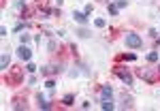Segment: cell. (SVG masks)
Listing matches in <instances>:
<instances>
[{
  "instance_id": "5b68a950",
  "label": "cell",
  "mask_w": 160,
  "mask_h": 111,
  "mask_svg": "<svg viewBox=\"0 0 160 111\" xmlns=\"http://www.w3.org/2000/svg\"><path fill=\"white\" fill-rule=\"evenodd\" d=\"M41 73H43V75H47V77H53V75L62 73V64H47V66H43V68H41Z\"/></svg>"
},
{
  "instance_id": "9c48e42d",
  "label": "cell",
  "mask_w": 160,
  "mask_h": 111,
  "mask_svg": "<svg viewBox=\"0 0 160 111\" xmlns=\"http://www.w3.org/2000/svg\"><path fill=\"white\" fill-rule=\"evenodd\" d=\"M100 96H103V98H111V96H113V88H111V86H103V88H100Z\"/></svg>"
},
{
  "instance_id": "603a6c76",
  "label": "cell",
  "mask_w": 160,
  "mask_h": 111,
  "mask_svg": "<svg viewBox=\"0 0 160 111\" xmlns=\"http://www.w3.org/2000/svg\"><path fill=\"white\" fill-rule=\"evenodd\" d=\"M19 41H21V45H26V43L30 41V36H28V34H19Z\"/></svg>"
},
{
  "instance_id": "44dd1931",
  "label": "cell",
  "mask_w": 160,
  "mask_h": 111,
  "mask_svg": "<svg viewBox=\"0 0 160 111\" xmlns=\"http://www.w3.org/2000/svg\"><path fill=\"white\" fill-rule=\"evenodd\" d=\"M45 88L53 90V88H56V81H53V79H47V81H45Z\"/></svg>"
},
{
  "instance_id": "7c38bea8",
  "label": "cell",
  "mask_w": 160,
  "mask_h": 111,
  "mask_svg": "<svg viewBox=\"0 0 160 111\" xmlns=\"http://www.w3.org/2000/svg\"><path fill=\"white\" fill-rule=\"evenodd\" d=\"M120 101L124 103V107H128V109L132 107V98H130L128 94H122V96H120Z\"/></svg>"
},
{
  "instance_id": "8992f818",
  "label": "cell",
  "mask_w": 160,
  "mask_h": 111,
  "mask_svg": "<svg viewBox=\"0 0 160 111\" xmlns=\"http://www.w3.org/2000/svg\"><path fill=\"white\" fill-rule=\"evenodd\" d=\"M11 109L19 111V109H28V103H26V96H15L13 103H11Z\"/></svg>"
},
{
  "instance_id": "52a82bcc",
  "label": "cell",
  "mask_w": 160,
  "mask_h": 111,
  "mask_svg": "<svg viewBox=\"0 0 160 111\" xmlns=\"http://www.w3.org/2000/svg\"><path fill=\"white\" fill-rule=\"evenodd\" d=\"M17 56L21 58V60H26V62H30V58H32V52L26 47V45H21L19 49H17Z\"/></svg>"
},
{
  "instance_id": "6da1fadb",
  "label": "cell",
  "mask_w": 160,
  "mask_h": 111,
  "mask_svg": "<svg viewBox=\"0 0 160 111\" xmlns=\"http://www.w3.org/2000/svg\"><path fill=\"white\" fill-rule=\"evenodd\" d=\"M4 81H6V86H21V81H24V68L13 66V68L4 75Z\"/></svg>"
},
{
  "instance_id": "ffe728a7",
  "label": "cell",
  "mask_w": 160,
  "mask_h": 111,
  "mask_svg": "<svg viewBox=\"0 0 160 111\" xmlns=\"http://www.w3.org/2000/svg\"><path fill=\"white\" fill-rule=\"evenodd\" d=\"M118 11H120V9H118L115 4H109V15H118Z\"/></svg>"
},
{
  "instance_id": "2e32d148",
  "label": "cell",
  "mask_w": 160,
  "mask_h": 111,
  "mask_svg": "<svg viewBox=\"0 0 160 111\" xmlns=\"http://www.w3.org/2000/svg\"><path fill=\"white\" fill-rule=\"evenodd\" d=\"M118 60H128V62H132V60H137V56L135 54H122V56H118Z\"/></svg>"
},
{
  "instance_id": "d6986e66",
  "label": "cell",
  "mask_w": 160,
  "mask_h": 111,
  "mask_svg": "<svg viewBox=\"0 0 160 111\" xmlns=\"http://www.w3.org/2000/svg\"><path fill=\"white\" fill-rule=\"evenodd\" d=\"M147 60H150V62H158V54H156V52H150V54H147Z\"/></svg>"
},
{
  "instance_id": "ac0fdd59",
  "label": "cell",
  "mask_w": 160,
  "mask_h": 111,
  "mask_svg": "<svg viewBox=\"0 0 160 111\" xmlns=\"http://www.w3.org/2000/svg\"><path fill=\"white\" fill-rule=\"evenodd\" d=\"M77 34H79L81 39H88V36H90V32H88L85 28H79V30H77Z\"/></svg>"
},
{
  "instance_id": "7402d4cb",
  "label": "cell",
  "mask_w": 160,
  "mask_h": 111,
  "mask_svg": "<svg viewBox=\"0 0 160 111\" xmlns=\"http://www.w3.org/2000/svg\"><path fill=\"white\" fill-rule=\"evenodd\" d=\"M94 24H96V28H105V26H107V21H105V19H96Z\"/></svg>"
},
{
  "instance_id": "3957f363",
  "label": "cell",
  "mask_w": 160,
  "mask_h": 111,
  "mask_svg": "<svg viewBox=\"0 0 160 111\" xmlns=\"http://www.w3.org/2000/svg\"><path fill=\"white\" fill-rule=\"evenodd\" d=\"M113 73L120 77L126 86H132V75H130V71H128V68H124V66H120V64H115V66H113Z\"/></svg>"
},
{
  "instance_id": "4316f807",
  "label": "cell",
  "mask_w": 160,
  "mask_h": 111,
  "mask_svg": "<svg viewBox=\"0 0 160 111\" xmlns=\"http://www.w3.org/2000/svg\"><path fill=\"white\" fill-rule=\"evenodd\" d=\"M28 83H30V86H34V83H37V79H34V75H30V77H28Z\"/></svg>"
},
{
  "instance_id": "f1b7e54d",
  "label": "cell",
  "mask_w": 160,
  "mask_h": 111,
  "mask_svg": "<svg viewBox=\"0 0 160 111\" xmlns=\"http://www.w3.org/2000/svg\"><path fill=\"white\" fill-rule=\"evenodd\" d=\"M156 68H158V73H160V64H158V66H156Z\"/></svg>"
},
{
  "instance_id": "7a4b0ae2",
  "label": "cell",
  "mask_w": 160,
  "mask_h": 111,
  "mask_svg": "<svg viewBox=\"0 0 160 111\" xmlns=\"http://www.w3.org/2000/svg\"><path fill=\"white\" fill-rule=\"evenodd\" d=\"M137 75L143 79V81H147V83H156L160 77L158 68H150V66H145V68H137Z\"/></svg>"
},
{
  "instance_id": "9a60e30c",
  "label": "cell",
  "mask_w": 160,
  "mask_h": 111,
  "mask_svg": "<svg viewBox=\"0 0 160 111\" xmlns=\"http://www.w3.org/2000/svg\"><path fill=\"white\" fill-rule=\"evenodd\" d=\"M47 49H49V54H56L58 45H56V41H53V39H49V43H47Z\"/></svg>"
},
{
  "instance_id": "30bf717a",
  "label": "cell",
  "mask_w": 160,
  "mask_h": 111,
  "mask_svg": "<svg viewBox=\"0 0 160 111\" xmlns=\"http://www.w3.org/2000/svg\"><path fill=\"white\" fill-rule=\"evenodd\" d=\"M37 101H39V109H51V103H47L43 94H39V96H37Z\"/></svg>"
},
{
  "instance_id": "f546056e",
  "label": "cell",
  "mask_w": 160,
  "mask_h": 111,
  "mask_svg": "<svg viewBox=\"0 0 160 111\" xmlns=\"http://www.w3.org/2000/svg\"><path fill=\"white\" fill-rule=\"evenodd\" d=\"M158 41H160V39H158Z\"/></svg>"
},
{
  "instance_id": "cb8c5ba5",
  "label": "cell",
  "mask_w": 160,
  "mask_h": 111,
  "mask_svg": "<svg viewBox=\"0 0 160 111\" xmlns=\"http://www.w3.org/2000/svg\"><path fill=\"white\" fill-rule=\"evenodd\" d=\"M115 6H118V9H124V6H126V0H118Z\"/></svg>"
},
{
  "instance_id": "8fae6325",
  "label": "cell",
  "mask_w": 160,
  "mask_h": 111,
  "mask_svg": "<svg viewBox=\"0 0 160 111\" xmlns=\"http://www.w3.org/2000/svg\"><path fill=\"white\" fill-rule=\"evenodd\" d=\"M9 62H11V56H9V54H2V56H0V68H2V71H6Z\"/></svg>"
},
{
  "instance_id": "277c9868",
  "label": "cell",
  "mask_w": 160,
  "mask_h": 111,
  "mask_svg": "<svg viewBox=\"0 0 160 111\" xmlns=\"http://www.w3.org/2000/svg\"><path fill=\"white\" fill-rule=\"evenodd\" d=\"M126 45L132 47V49H139V47L143 45V39H141L139 34H135V32H128V34H126Z\"/></svg>"
},
{
  "instance_id": "d4e9b609",
  "label": "cell",
  "mask_w": 160,
  "mask_h": 111,
  "mask_svg": "<svg viewBox=\"0 0 160 111\" xmlns=\"http://www.w3.org/2000/svg\"><path fill=\"white\" fill-rule=\"evenodd\" d=\"M26 26H28V24H17L13 30H15V32H19V30H21V28H26Z\"/></svg>"
},
{
  "instance_id": "5bb4252c",
  "label": "cell",
  "mask_w": 160,
  "mask_h": 111,
  "mask_svg": "<svg viewBox=\"0 0 160 111\" xmlns=\"http://www.w3.org/2000/svg\"><path fill=\"white\" fill-rule=\"evenodd\" d=\"M73 101H75V94H66V96L62 98V103H64L66 107H71V105H73Z\"/></svg>"
},
{
  "instance_id": "4fadbf2b",
  "label": "cell",
  "mask_w": 160,
  "mask_h": 111,
  "mask_svg": "<svg viewBox=\"0 0 160 111\" xmlns=\"http://www.w3.org/2000/svg\"><path fill=\"white\" fill-rule=\"evenodd\" d=\"M105 111H111L113 109V103H111V98H103V105H100Z\"/></svg>"
},
{
  "instance_id": "83f0119b",
  "label": "cell",
  "mask_w": 160,
  "mask_h": 111,
  "mask_svg": "<svg viewBox=\"0 0 160 111\" xmlns=\"http://www.w3.org/2000/svg\"><path fill=\"white\" fill-rule=\"evenodd\" d=\"M56 2H58V6H60V4H62V0H56Z\"/></svg>"
},
{
  "instance_id": "ba28073f",
  "label": "cell",
  "mask_w": 160,
  "mask_h": 111,
  "mask_svg": "<svg viewBox=\"0 0 160 111\" xmlns=\"http://www.w3.org/2000/svg\"><path fill=\"white\" fill-rule=\"evenodd\" d=\"M73 17H75V21L81 24V26H85V24H88V15H85V13H81V11H75V13H73Z\"/></svg>"
},
{
  "instance_id": "e0dca14e",
  "label": "cell",
  "mask_w": 160,
  "mask_h": 111,
  "mask_svg": "<svg viewBox=\"0 0 160 111\" xmlns=\"http://www.w3.org/2000/svg\"><path fill=\"white\" fill-rule=\"evenodd\" d=\"M26 71H28L30 75H34V73H37V64H32V62H28V66H26Z\"/></svg>"
},
{
  "instance_id": "484cf974",
  "label": "cell",
  "mask_w": 160,
  "mask_h": 111,
  "mask_svg": "<svg viewBox=\"0 0 160 111\" xmlns=\"http://www.w3.org/2000/svg\"><path fill=\"white\" fill-rule=\"evenodd\" d=\"M83 13H85V15H92V4H88V6H85V11H83Z\"/></svg>"
}]
</instances>
